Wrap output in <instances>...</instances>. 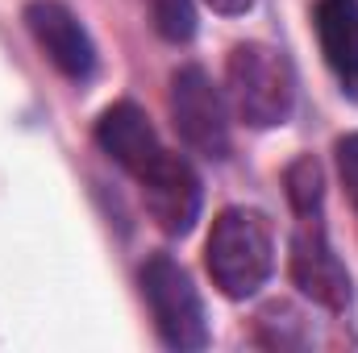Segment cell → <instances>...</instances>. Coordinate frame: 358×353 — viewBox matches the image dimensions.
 Returning a JSON list of instances; mask_svg holds the SVG:
<instances>
[{"label": "cell", "mask_w": 358, "mask_h": 353, "mask_svg": "<svg viewBox=\"0 0 358 353\" xmlns=\"http://www.w3.org/2000/svg\"><path fill=\"white\" fill-rule=\"evenodd\" d=\"M283 183H287V200H292V208H296L300 216H317L321 195H325V175H321L317 158H296V163L287 167Z\"/></svg>", "instance_id": "cell-10"}, {"label": "cell", "mask_w": 358, "mask_h": 353, "mask_svg": "<svg viewBox=\"0 0 358 353\" xmlns=\"http://www.w3.org/2000/svg\"><path fill=\"white\" fill-rule=\"evenodd\" d=\"M150 13V25L167 42H187L196 33V0H142Z\"/></svg>", "instance_id": "cell-11"}, {"label": "cell", "mask_w": 358, "mask_h": 353, "mask_svg": "<svg viewBox=\"0 0 358 353\" xmlns=\"http://www.w3.org/2000/svg\"><path fill=\"white\" fill-rule=\"evenodd\" d=\"M208 8H217V13H225V17H238V13H250L255 8V0H204Z\"/></svg>", "instance_id": "cell-13"}, {"label": "cell", "mask_w": 358, "mask_h": 353, "mask_svg": "<svg viewBox=\"0 0 358 353\" xmlns=\"http://www.w3.org/2000/svg\"><path fill=\"white\" fill-rule=\"evenodd\" d=\"M317 38L329 71L342 88L358 91V0H321L317 4Z\"/></svg>", "instance_id": "cell-9"}, {"label": "cell", "mask_w": 358, "mask_h": 353, "mask_svg": "<svg viewBox=\"0 0 358 353\" xmlns=\"http://www.w3.org/2000/svg\"><path fill=\"white\" fill-rule=\"evenodd\" d=\"M204 266L221 295L246 299L255 295L275 270V233L271 220L255 208H225L213 220L208 246H204Z\"/></svg>", "instance_id": "cell-1"}, {"label": "cell", "mask_w": 358, "mask_h": 353, "mask_svg": "<svg viewBox=\"0 0 358 353\" xmlns=\"http://www.w3.org/2000/svg\"><path fill=\"white\" fill-rule=\"evenodd\" d=\"M171 121L176 133L204 158L229 154V108L217 84L200 67H183L171 75Z\"/></svg>", "instance_id": "cell-4"}, {"label": "cell", "mask_w": 358, "mask_h": 353, "mask_svg": "<svg viewBox=\"0 0 358 353\" xmlns=\"http://www.w3.org/2000/svg\"><path fill=\"white\" fill-rule=\"evenodd\" d=\"M25 29L38 42V50L76 84L92 80L96 71V46H92L88 29L80 25V17L59 4V0H29L25 4Z\"/></svg>", "instance_id": "cell-7"}, {"label": "cell", "mask_w": 358, "mask_h": 353, "mask_svg": "<svg viewBox=\"0 0 358 353\" xmlns=\"http://www.w3.org/2000/svg\"><path fill=\"white\" fill-rule=\"evenodd\" d=\"M338 175H342V187H346L350 204L358 208V133H346L338 142Z\"/></svg>", "instance_id": "cell-12"}, {"label": "cell", "mask_w": 358, "mask_h": 353, "mask_svg": "<svg viewBox=\"0 0 358 353\" xmlns=\"http://www.w3.org/2000/svg\"><path fill=\"white\" fill-rule=\"evenodd\" d=\"M96 142H100V150H104L117 167H125L134 179L167 150V146L159 142L150 117H146L138 104H113V108H104L100 121H96Z\"/></svg>", "instance_id": "cell-8"}, {"label": "cell", "mask_w": 358, "mask_h": 353, "mask_svg": "<svg viewBox=\"0 0 358 353\" xmlns=\"http://www.w3.org/2000/svg\"><path fill=\"white\" fill-rule=\"evenodd\" d=\"M287 270H292V283L313 303H321L329 312H342L350 303V274H346L342 258L334 254V246H329V237H325L317 216H300V229L292 237Z\"/></svg>", "instance_id": "cell-5"}, {"label": "cell", "mask_w": 358, "mask_h": 353, "mask_svg": "<svg viewBox=\"0 0 358 353\" xmlns=\"http://www.w3.org/2000/svg\"><path fill=\"white\" fill-rule=\"evenodd\" d=\"M138 187H142L146 212L155 216V225L163 233H171V237L192 233V225L200 220V179L179 154L163 150L138 175Z\"/></svg>", "instance_id": "cell-6"}, {"label": "cell", "mask_w": 358, "mask_h": 353, "mask_svg": "<svg viewBox=\"0 0 358 353\" xmlns=\"http://www.w3.org/2000/svg\"><path fill=\"white\" fill-rule=\"evenodd\" d=\"M225 100L250 129L283 125L296 104L292 63L267 42H238L225 59Z\"/></svg>", "instance_id": "cell-2"}, {"label": "cell", "mask_w": 358, "mask_h": 353, "mask_svg": "<svg viewBox=\"0 0 358 353\" xmlns=\"http://www.w3.org/2000/svg\"><path fill=\"white\" fill-rule=\"evenodd\" d=\"M142 295L150 303L163 345H171V350H204L208 345V320H204L200 291L192 287L187 270L171 254H155L142 266Z\"/></svg>", "instance_id": "cell-3"}]
</instances>
